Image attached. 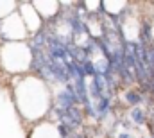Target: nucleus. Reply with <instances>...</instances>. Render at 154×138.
Masks as SVG:
<instances>
[{
  "mask_svg": "<svg viewBox=\"0 0 154 138\" xmlns=\"http://www.w3.org/2000/svg\"><path fill=\"white\" fill-rule=\"evenodd\" d=\"M129 117H131V120H133L134 124H138V126L147 124V113H145V111H142L140 108H133V109H131V113H129Z\"/></svg>",
  "mask_w": 154,
  "mask_h": 138,
  "instance_id": "f257e3e1",
  "label": "nucleus"
},
{
  "mask_svg": "<svg viewBox=\"0 0 154 138\" xmlns=\"http://www.w3.org/2000/svg\"><path fill=\"white\" fill-rule=\"evenodd\" d=\"M125 101H127L129 106H138V104H142L143 97H142V93H140L138 90H129V92L125 93Z\"/></svg>",
  "mask_w": 154,
  "mask_h": 138,
  "instance_id": "f03ea898",
  "label": "nucleus"
},
{
  "mask_svg": "<svg viewBox=\"0 0 154 138\" xmlns=\"http://www.w3.org/2000/svg\"><path fill=\"white\" fill-rule=\"evenodd\" d=\"M116 138H136L133 133H129V131H122V133H118V136Z\"/></svg>",
  "mask_w": 154,
  "mask_h": 138,
  "instance_id": "7ed1b4c3",
  "label": "nucleus"
}]
</instances>
